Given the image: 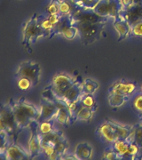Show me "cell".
I'll return each instance as SVG.
<instances>
[{
    "label": "cell",
    "instance_id": "22",
    "mask_svg": "<svg viewBox=\"0 0 142 160\" xmlns=\"http://www.w3.org/2000/svg\"><path fill=\"white\" fill-rule=\"evenodd\" d=\"M37 21H38V24L41 27V29L45 33L46 38H50L51 33H52L53 25L49 21V19L47 17V14L46 13V14H39L38 17H37Z\"/></svg>",
    "mask_w": 142,
    "mask_h": 160
},
{
    "label": "cell",
    "instance_id": "3",
    "mask_svg": "<svg viewBox=\"0 0 142 160\" xmlns=\"http://www.w3.org/2000/svg\"><path fill=\"white\" fill-rule=\"evenodd\" d=\"M106 23L107 22L91 23L74 22L73 25L78 29V37L81 42L85 46H88L101 38Z\"/></svg>",
    "mask_w": 142,
    "mask_h": 160
},
{
    "label": "cell",
    "instance_id": "14",
    "mask_svg": "<svg viewBox=\"0 0 142 160\" xmlns=\"http://www.w3.org/2000/svg\"><path fill=\"white\" fill-rule=\"evenodd\" d=\"M138 89V85L135 82L126 81V80H119L112 84V86L108 88V93H121L125 95L131 96Z\"/></svg>",
    "mask_w": 142,
    "mask_h": 160
},
{
    "label": "cell",
    "instance_id": "2",
    "mask_svg": "<svg viewBox=\"0 0 142 160\" xmlns=\"http://www.w3.org/2000/svg\"><path fill=\"white\" fill-rule=\"evenodd\" d=\"M76 81L77 77L75 78L63 72L57 73L51 78V84L46 86L41 92L42 98L51 102H56L59 100L62 101L67 92Z\"/></svg>",
    "mask_w": 142,
    "mask_h": 160
},
{
    "label": "cell",
    "instance_id": "43",
    "mask_svg": "<svg viewBox=\"0 0 142 160\" xmlns=\"http://www.w3.org/2000/svg\"><path fill=\"white\" fill-rule=\"evenodd\" d=\"M140 92H142V85L140 86Z\"/></svg>",
    "mask_w": 142,
    "mask_h": 160
},
{
    "label": "cell",
    "instance_id": "42",
    "mask_svg": "<svg viewBox=\"0 0 142 160\" xmlns=\"http://www.w3.org/2000/svg\"><path fill=\"white\" fill-rule=\"evenodd\" d=\"M140 122H142V113L141 114H140Z\"/></svg>",
    "mask_w": 142,
    "mask_h": 160
},
{
    "label": "cell",
    "instance_id": "39",
    "mask_svg": "<svg viewBox=\"0 0 142 160\" xmlns=\"http://www.w3.org/2000/svg\"><path fill=\"white\" fill-rule=\"evenodd\" d=\"M0 131H4L7 132V126H6L5 121L0 117Z\"/></svg>",
    "mask_w": 142,
    "mask_h": 160
},
{
    "label": "cell",
    "instance_id": "19",
    "mask_svg": "<svg viewBox=\"0 0 142 160\" xmlns=\"http://www.w3.org/2000/svg\"><path fill=\"white\" fill-rule=\"evenodd\" d=\"M93 148L88 142H81L76 145L75 149V156L79 160L90 159L92 157Z\"/></svg>",
    "mask_w": 142,
    "mask_h": 160
},
{
    "label": "cell",
    "instance_id": "13",
    "mask_svg": "<svg viewBox=\"0 0 142 160\" xmlns=\"http://www.w3.org/2000/svg\"><path fill=\"white\" fill-rule=\"evenodd\" d=\"M40 117L38 122L55 120L58 113V106L55 102H51L42 98L40 102Z\"/></svg>",
    "mask_w": 142,
    "mask_h": 160
},
{
    "label": "cell",
    "instance_id": "17",
    "mask_svg": "<svg viewBox=\"0 0 142 160\" xmlns=\"http://www.w3.org/2000/svg\"><path fill=\"white\" fill-rule=\"evenodd\" d=\"M82 83H83L82 78L80 76H77V81L69 88V90L65 94L62 101H64L68 104L69 102L79 100L81 96L84 94L83 93V88H82Z\"/></svg>",
    "mask_w": 142,
    "mask_h": 160
},
{
    "label": "cell",
    "instance_id": "10",
    "mask_svg": "<svg viewBox=\"0 0 142 160\" xmlns=\"http://www.w3.org/2000/svg\"><path fill=\"white\" fill-rule=\"evenodd\" d=\"M37 127H38L37 121H34L30 126H28V128L30 129V135H29L28 141V152L30 158H37L39 155L43 154Z\"/></svg>",
    "mask_w": 142,
    "mask_h": 160
},
{
    "label": "cell",
    "instance_id": "37",
    "mask_svg": "<svg viewBox=\"0 0 142 160\" xmlns=\"http://www.w3.org/2000/svg\"><path fill=\"white\" fill-rule=\"evenodd\" d=\"M131 37L142 38V21L136 23L135 25L131 26Z\"/></svg>",
    "mask_w": 142,
    "mask_h": 160
},
{
    "label": "cell",
    "instance_id": "28",
    "mask_svg": "<svg viewBox=\"0 0 142 160\" xmlns=\"http://www.w3.org/2000/svg\"><path fill=\"white\" fill-rule=\"evenodd\" d=\"M54 122H55V120L38 122V127H37L38 133L41 134V135H43V134H46V133L50 132L52 130H54L55 129L54 128Z\"/></svg>",
    "mask_w": 142,
    "mask_h": 160
},
{
    "label": "cell",
    "instance_id": "1",
    "mask_svg": "<svg viewBox=\"0 0 142 160\" xmlns=\"http://www.w3.org/2000/svg\"><path fill=\"white\" fill-rule=\"evenodd\" d=\"M9 103L13 111L19 132L28 128L34 121L39 119L40 109L33 103L28 102L25 98H20L18 100L10 99Z\"/></svg>",
    "mask_w": 142,
    "mask_h": 160
},
{
    "label": "cell",
    "instance_id": "34",
    "mask_svg": "<svg viewBox=\"0 0 142 160\" xmlns=\"http://www.w3.org/2000/svg\"><path fill=\"white\" fill-rule=\"evenodd\" d=\"M47 14H60V6L58 0H51L50 4L46 7Z\"/></svg>",
    "mask_w": 142,
    "mask_h": 160
},
{
    "label": "cell",
    "instance_id": "32",
    "mask_svg": "<svg viewBox=\"0 0 142 160\" xmlns=\"http://www.w3.org/2000/svg\"><path fill=\"white\" fill-rule=\"evenodd\" d=\"M61 36L64 38H66V39L73 40L76 37H78V29H77V28L76 26L72 25V26L68 27L67 29H65L62 32Z\"/></svg>",
    "mask_w": 142,
    "mask_h": 160
},
{
    "label": "cell",
    "instance_id": "18",
    "mask_svg": "<svg viewBox=\"0 0 142 160\" xmlns=\"http://www.w3.org/2000/svg\"><path fill=\"white\" fill-rule=\"evenodd\" d=\"M55 102L58 106V113L55 118V122L62 126H68L70 117H69V112H68V104L61 100L56 101Z\"/></svg>",
    "mask_w": 142,
    "mask_h": 160
},
{
    "label": "cell",
    "instance_id": "24",
    "mask_svg": "<svg viewBox=\"0 0 142 160\" xmlns=\"http://www.w3.org/2000/svg\"><path fill=\"white\" fill-rule=\"evenodd\" d=\"M60 6L61 15H70L71 12L77 7L73 0H58Z\"/></svg>",
    "mask_w": 142,
    "mask_h": 160
},
{
    "label": "cell",
    "instance_id": "20",
    "mask_svg": "<svg viewBox=\"0 0 142 160\" xmlns=\"http://www.w3.org/2000/svg\"><path fill=\"white\" fill-rule=\"evenodd\" d=\"M72 25H73V21H72V19L70 17V15H61L60 21L53 27L52 33H51L50 38L55 37L57 35H61L65 29H67L68 27H70Z\"/></svg>",
    "mask_w": 142,
    "mask_h": 160
},
{
    "label": "cell",
    "instance_id": "36",
    "mask_svg": "<svg viewBox=\"0 0 142 160\" xmlns=\"http://www.w3.org/2000/svg\"><path fill=\"white\" fill-rule=\"evenodd\" d=\"M9 135L6 132L0 131V151L6 149L9 144Z\"/></svg>",
    "mask_w": 142,
    "mask_h": 160
},
{
    "label": "cell",
    "instance_id": "12",
    "mask_svg": "<svg viewBox=\"0 0 142 160\" xmlns=\"http://www.w3.org/2000/svg\"><path fill=\"white\" fill-rule=\"evenodd\" d=\"M119 16L125 19L131 26L142 21V3L140 4H130L125 6L120 12Z\"/></svg>",
    "mask_w": 142,
    "mask_h": 160
},
{
    "label": "cell",
    "instance_id": "35",
    "mask_svg": "<svg viewBox=\"0 0 142 160\" xmlns=\"http://www.w3.org/2000/svg\"><path fill=\"white\" fill-rule=\"evenodd\" d=\"M132 108L140 114L142 113V92L137 93L132 101Z\"/></svg>",
    "mask_w": 142,
    "mask_h": 160
},
{
    "label": "cell",
    "instance_id": "31",
    "mask_svg": "<svg viewBox=\"0 0 142 160\" xmlns=\"http://www.w3.org/2000/svg\"><path fill=\"white\" fill-rule=\"evenodd\" d=\"M103 159L107 160H117L120 159L119 156L116 153V151L113 148V146H108V148H106L105 150L103 151L102 155Z\"/></svg>",
    "mask_w": 142,
    "mask_h": 160
},
{
    "label": "cell",
    "instance_id": "25",
    "mask_svg": "<svg viewBox=\"0 0 142 160\" xmlns=\"http://www.w3.org/2000/svg\"><path fill=\"white\" fill-rule=\"evenodd\" d=\"M132 142L136 143L137 145L141 149L142 148V122L136 124L135 126H132L131 136H130Z\"/></svg>",
    "mask_w": 142,
    "mask_h": 160
},
{
    "label": "cell",
    "instance_id": "6",
    "mask_svg": "<svg viewBox=\"0 0 142 160\" xmlns=\"http://www.w3.org/2000/svg\"><path fill=\"white\" fill-rule=\"evenodd\" d=\"M14 77H26L32 81L33 86H37L41 78V66L39 63L32 61H26L19 64L15 71Z\"/></svg>",
    "mask_w": 142,
    "mask_h": 160
},
{
    "label": "cell",
    "instance_id": "27",
    "mask_svg": "<svg viewBox=\"0 0 142 160\" xmlns=\"http://www.w3.org/2000/svg\"><path fill=\"white\" fill-rule=\"evenodd\" d=\"M82 88H83V93L84 94H93L99 88L98 82L91 78H86L83 80L82 83Z\"/></svg>",
    "mask_w": 142,
    "mask_h": 160
},
{
    "label": "cell",
    "instance_id": "41",
    "mask_svg": "<svg viewBox=\"0 0 142 160\" xmlns=\"http://www.w3.org/2000/svg\"><path fill=\"white\" fill-rule=\"evenodd\" d=\"M142 0H130V4H140Z\"/></svg>",
    "mask_w": 142,
    "mask_h": 160
},
{
    "label": "cell",
    "instance_id": "9",
    "mask_svg": "<svg viewBox=\"0 0 142 160\" xmlns=\"http://www.w3.org/2000/svg\"><path fill=\"white\" fill-rule=\"evenodd\" d=\"M0 117L5 121L7 126V133L9 135V138L11 139L16 137L19 131L10 103H0Z\"/></svg>",
    "mask_w": 142,
    "mask_h": 160
},
{
    "label": "cell",
    "instance_id": "4",
    "mask_svg": "<svg viewBox=\"0 0 142 160\" xmlns=\"http://www.w3.org/2000/svg\"><path fill=\"white\" fill-rule=\"evenodd\" d=\"M38 14L34 13L22 26V46L31 52L30 46L40 38H46L44 31L38 24Z\"/></svg>",
    "mask_w": 142,
    "mask_h": 160
},
{
    "label": "cell",
    "instance_id": "7",
    "mask_svg": "<svg viewBox=\"0 0 142 160\" xmlns=\"http://www.w3.org/2000/svg\"><path fill=\"white\" fill-rule=\"evenodd\" d=\"M122 9L123 5L120 0H100L93 10L104 18L115 19L119 16Z\"/></svg>",
    "mask_w": 142,
    "mask_h": 160
},
{
    "label": "cell",
    "instance_id": "8",
    "mask_svg": "<svg viewBox=\"0 0 142 160\" xmlns=\"http://www.w3.org/2000/svg\"><path fill=\"white\" fill-rule=\"evenodd\" d=\"M70 17L74 22H107L108 19L99 15L93 9L83 8L77 6L74 11L71 12Z\"/></svg>",
    "mask_w": 142,
    "mask_h": 160
},
{
    "label": "cell",
    "instance_id": "16",
    "mask_svg": "<svg viewBox=\"0 0 142 160\" xmlns=\"http://www.w3.org/2000/svg\"><path fill=\"white\" fill-rule=\"evenodd\" d=\"M113 27L118 34L119 42L126 39L127 38H129L131 36V26L125 21V19L121 18L120 16L114 19Z\"/></svg>",
    "mask_w": 142,
    "mask_h": 160
},
{
    "label": "cell",
    "instance_id": "40",
    "mask_svg": "<svg viewBox=\"0 0 142 160\" xmlns=\"http://www.w3.org/2000/svg\"><path fill=\"white\" fill-rule=\"evenodd\" d=\"M120 2H121L122 5H123V8L130 5V0H120Z\"/></svg>",
    "mask_w": 142,
    "mask_h": 160
},
{
    "label": "cell",
    "instance_id": "38",
    "mask_svg": "<svg viewBox=\"0 0 142 160\" xmlns=\"http://www.w3.org/2000/svg\"><path fill=\"white\" fill-rule=\"evenodd\" d=\"M47 14V13H46ZM47 17L49 19V21L51 22V23L53 25V27L56 25L58 22L60 21V19L61 17V14H47Z\"/></svg>",
    "mask_w": 142,
    "mask_h": 160
},
{
    "label": "cell",
    "instance_id": "30",
    "mask_svg": "<svg viewBox=\"0 0 142 160\" xmlns=\"http://www.w3.org/2000/svg\"><path fill=\"white\" fill-rule=\"evenodd\" d=\"M17 86L22 91H28L31 87H33V83L28 78L19 77L17 78Z\"/></svg>",
    "mask_w": 142,
    "mask_h": 160
},
{
    "label": "cell",
    "instance_id": "21",
    "mask_svg": "<svg viewBox=\"0 0 142 160\" xmlns=\"http://www.w3.org/2000/svg\"><path fill=\"white\" fill-rule=\"evenodd\" d=\"M131 99V96L125 95L121 93H108V104L112 108H118L123 106L125 103L129 102Z\"/></svg>",
    "mask_w": 142,
    "mask_h": 160
},
{
    "label": "cell",
    "instance_id": "26",
    "mask_svg": "<svg viewBox=\"0 0 142 160\" xmlns=\"http://www.w3.org/2000/svg\"><path fill=\"white\" fill-rule=\"evenodd\" d=\"M81 106H82V103L80 102V99L77 101L68 103V112H69V117H70L69 125H72L75 122H76V115H77V112L81 108Z\"/></svg>",
    "mask_w": 142,
    "mask_h": 160
},
{
    "label": "cell",
    "instance_id": "33",
    "mask_svg": "<svg viewBox=\"0 0 142 160\" xmlns=\"http://www.w3.org/2000/svg\"><path fill=\"white\" fill-rule=\"evenodd\" d=\"M100 0H73L75 4L77 6L88 9H94Z\"/></svg>",
    "mask_w": 142,
    "mask_h": 160
},
{
    "label": "cell",
    "instance_id": "29",
    "mask_svg": "<svg viewBox=\"0 0 142 160\" xmlns=\"http://www.w3.org/2000/svg\"><path fill=\"white\" fill-rule=\"evenodd\" d=\"M80 102L82 103V105L85 107L98 109L96 99L94 98L93 94H83L80 98Z\"/></svg>",
    "mask_w": 142,
    "mask_h": 160
},
{
    "label": "cell",
    "instance_id": "23",
    "mask_svg": "<svg viewBox=\"0 0 142 160\" xmlns=\"http://www.w3.org/2000/svg\"><path fill=\"white\" fill-rule=\"evenodd\" d=\"M96 111L95 108H88L82 105L76 115V121H91Z\"/></svg>",
    "mask_w": 142,
    "mask_h": 160
},
{
    "label": "cell",
    "instance_id": "15",
    "mask_svg": "<svg viewBox=\"0 0 142 160\" xmlns=\"http://www.w3.org/2000/svg\"><path fill=\"white\" fill-rule=\"evenodd\" d=\"M5 151L6 159L8 160H23L30 158L28 151H26L15 142L8 144Z\"/></svg>",
    "mask_w": 142,
    "mask_h": 160
},
{
    "label": "cell",
    "instance_id": "5",
    "mask_svg": "<svg viewBox=\"0 0 142 160\" xmlns=\"http://www.w3.org/2000/svg\"><path fill=\"white\" fill-rule=\"evenodd\" d=\"M120 159H137L140 158V147L131 139H119L111 143Z\"/></svg>",
    "mask_w": 142,
    "mask_h": 160
},
{
    "label": "cell",
    "instance_id": "11",
    "mask_svg": "<svg viewBox=\"0 0 142 160\" xmlns=\"http://www.w3.org/2000/svg\"><path fill=\"white\" fill-rule=\"evenodd\" d=\"M95 132L101 141L106 142L112 143L120 139L119 133L115 127V122L112 120H105L104 123L99 126Z\"/></svg>",
    "mask_w": 142,
    "mask_h": 160
}]
</instances>
